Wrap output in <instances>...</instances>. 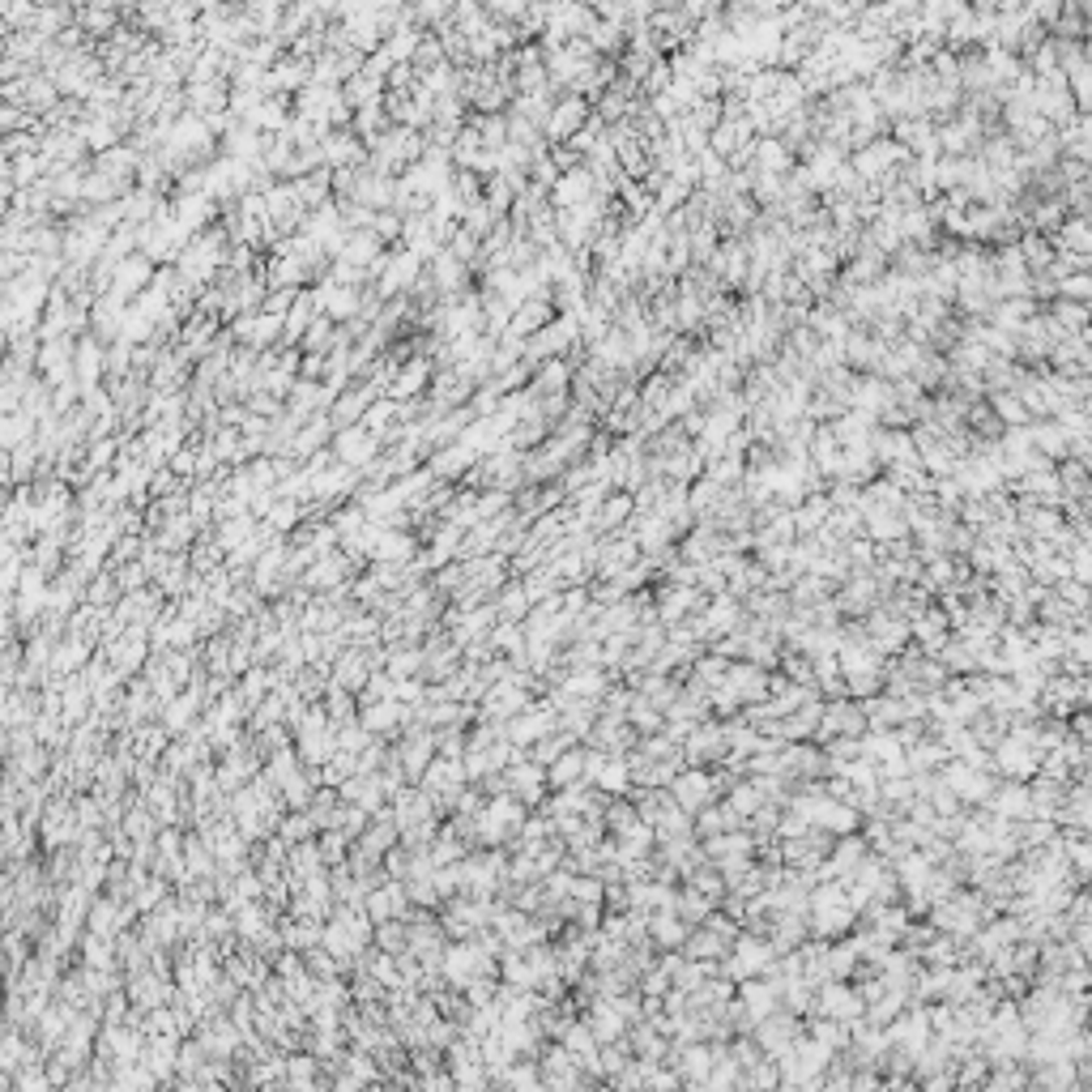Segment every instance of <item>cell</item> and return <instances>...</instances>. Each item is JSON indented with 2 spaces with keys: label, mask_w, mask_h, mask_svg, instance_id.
Wrapping results in <instances>:
<instances>
[{
  "label": "cell",
  "mask_w": 1092,
  "mask_h": 1092,
  "mask_svg": "<svg viewBox=\"0 0 1092 1092\" xmlns=\"http://www.w3.org/2000/svg\"><path fill=\"white\" fill-rule=\"evenodd\" d=\"M593 196H598V183H593V176L585 172V167L563 172L555 180V188H550V201H555V209H580L585 201H593Z\"/></svg>",
  "instance_id": "1"
},
{
  "label": "cell",
  "mask_w": 1092,
  "mask_h": 1092,
  "mask_svg": "<svg viewBox=\"0 0 1092 1092\" xmlns=\"http://www.w3.org/2000/svg\"><path fill=\"white\" fill-rule=\"evenodd\" d=\"M589 116V107H585V98H576V94H563L555 107H550V120H546V141H568L580 133V124H585Z\"/></svg>",
  "instance_id": "2"
},
{
  "label": "cell",
  "mask_w": 1092,
  "mask_h": 1092,
  "mask_svg": "<svg viewBox=\"0 0 1092 1092\" xmlns=\"http://www.w3.org/2000/svg\"><path fill=\"white\" fill-rule=\"evenodd\" d=\"M376 435L363 427V423H354V427H346L342 435H337V457H342L346 465H363V461H372L376 457Z\"/></svg>",
  "instance_id": "3"
},
{
  "label": "cell",
  "mask_w": 1092,
  "mask_h": 1092,
  "mask_svg": "<svg viewBox=\"0 0 1092 1092\" xmlns=\"http://www.w3.org/2000/svg\"><path fill=\"white\" fill-rule=\"evenodd\" d=\"M1088 222L1084 218H1062L1058 235H1054V248L1058 252H1071V257H1088Z\"/></svg>",
  "instance_id": "4"
},
{
  "label": "cell",
  "mask_w": 1092,
  "mask_h": 1092,
  "mask_svg": "<svg viewBox=\"0 0 1092 1092\" xmlns=\"http://www.w3.org/2000/svg\"><path fill=\"white\" fill-rule=\"evenodd\" d=\"M828 517H832L828 495H811V500L802 504V513H793V530H798V534H819L828 525Z\"/></svg>",
  "instance_id": "5"
},
{
  "label": "cell",
  "mask_w": 1092,
  "mask_h": 1092,
  "mask_svg": "<svg viewBox=\"0 0 1092 1092\" xmlns=\"http://www.w3.org/2000/svg\"><path fill=\"white\" fill-rule=\"evenodd\" d=\"M235 329H239V337H244V342H252V346H265L269 337H278L282 320H278V316H269V311H261V316H248V320H239Z\"/></svg>",
  "instance_id": "6"
},
{
  "label": "cell",
  "mask_w": 1092,
  "mask_h": 1092,
  "mask_svg": "<svg viewBox=\"0 0 1092 1092\" xmlns=\"http://www.w3.org/2000/svg\"><path fill=\"white\" fill-rule=\"evenodd\" d=\"M150 282V257H133V261H124L120 265V278H116V295L124 300V295H133L141 291Z\"/></svg>",
  "instance_id": "7"
},
{
  "label": "cell",
  "mask_w": 1092,
  "mask_h": 1092,
  "mask_svg": "<svg viewBox=\"0 0 1092 1092\" xmlns=\"http://www.w3.org/2000/svg\"><path fill=\"white\" fill-rule=\"evenodd\" d=\"M385 269H389V278H385V287L380 291H402V287H410V282L419 278V257H397V261H385Z\"/></svg>",
  "instance_id": "8"
},
{
  "label": "cell",
  "mask_w": 1092,
  "mask_h": 1092,
  "mask_svg": "<svg viewBox=\"0 0 1092 1092\" xmlns=\"http://www.w3.org/2000/svg\"><path fill=\"white\" fill-rule=\"evenodd\" d=\"M999 423H1007V427H1025L1029 423V410L1020 406V397L1016 393H995V410H990Z\"/></svg>",
  "instance_id": "9"
},
{
  "label": "cell",
  "mask_w": 1092,
  "mask_h": 1092,
  "mask_svg": "<svg viewBox=\"0 0 1092 1092\" xmlns=\"http://www.w3.org/2000/svg\"><path fill=\"white\" fill-rule=\"evenodd\" d=\"M427 372H431V367H427V359H415L410 367H402V380H393V393H397V397H406V393H419L423 385H427Z\"/></svg>",
  "instance_id": "10"
}]
</instances>
